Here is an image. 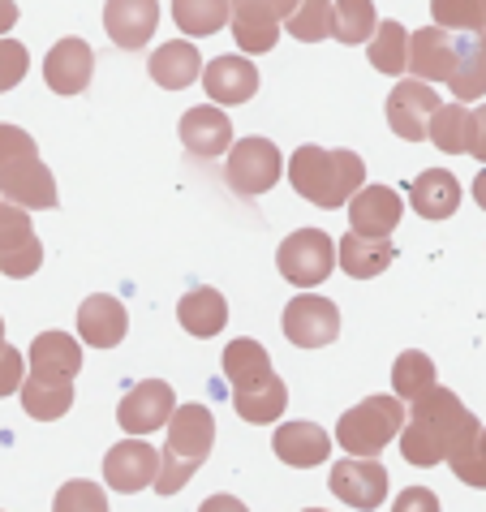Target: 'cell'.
<instances>
[{"mask_svg": "<svg viewBox=\"0 0 486 512\" xmlns=\"http://www.w3.org/2000/svg\"><path fill=\"white\" fill-rule=\"evenodd\" d=\"M482 431V422L461 405V396L448 388H435L413 401V414L400 426V457L409 465H443L474 444V435Z\"/></svg>", "mask_w": 486, "mask_h": 512, "instance_id": "obj_1", "label": "cell"}, {"mask_svg": "<svg viewBox=\"0 0 486 512\" xmlns=\"http://www.w3.org/2000/svg\"><path fill=\"white\" fill-rule=\"evenodd\" d=\"M289 181L306 203L336 211L366 186V164L353 151H327L306 142V147H297L289 155Z\"/></svg>", "mask_w": 486, "mask_h": 512, "instance_id": "obj_2", "label": "cell"}, {"mask_svg": "<svg viewBox=\"0 0 486 512\" xmlns=\"http://www.w3.org/2000/svg\"><path fill=\"white\" fill-rule=\"evenodd\" d=\"M211 444H216V418L207 405H177L168 418V444L160 452V474H155V491L177 495L185 482L198 474V465L207 461Z\"/></svg>", "mask_w": 486, "mask_h": 512, "instance_id": "obj_3", "label": "cell"}, {"mask_svg": "<svg viewBox=\"0 0 486 512\" xmlns=\"http://www.w3.org/2000/svg\"><path fill=\"white\" fill-rule=\"evenodd\" d=\"M405 426V405L396 396H366L353 409H345L336 422V444L349 452V457L375 461L383 448L392 444Z\"/></svg>", "mask_w": 486, "mask_h": 512, "instance_id": "obj_4", "label": "cell"}, {"mask_svg": "<svg viewBox=\"0 0 486 512\" xmlns=\"http://www.w3.org/2000/svg\"><path fill=\"white\" fill-rule=\"evenodd\" d=\"M276 267L280 276L297 284V289H314V284H323L332 276L336 267V241L327 237L323 229H297L280 241L276 250Z\"/></svg>", "mask_w": 486, "mask_h": 512, "instance_id": "obj_5", "label": "cell"}, {"mask_svg": "<svg viewBox=\"0 0 486 512\" xmlns=\"http://www.w3.org/2000/svg\"><path fill=\"white\" fill-rule=\"evenodd\" d=\"M284 160L276 151V142L267 138H241L228 147V186L246 198H259L280 181Z\"/></svg>", "mask_w": 486, "mask_h": 512, "instance_id": "obj_6", "label": "cell"}, {"mask_svg": "<svg viewBox=\"0 0 486 512\" xmlns=\"http://www.w3.org/2000/svg\"><path fill=\"white\" fill-rule=\"evenodd\" d=\"M39 263H44V246L35 237L31 211L0 203V272L13 280H26L39 272Z\"/></svg>", "mask_w": 486, "mask_h": 512, "instance_id": "obj_7", "label": "cell"}, {"mask_svg": "<svg viewBox=\"0 0 486 512\" xmlns=\"http://www.w3.org/2000/svg\"><path fill=\"white\" fill-rule=\"evenodd\" d=\"M284 336L293 340L297 349H323L340 336V310L336 302H327L319 293H297L289 306H284Z\"/></svg>", "mask_w": 486, "mask_h": 512, "instance_id": "obj_8", "label": "cell"}, {"mask_svg": "<svg viewBox=\"0 0 486 512\" xmlns=\"http://www.w3.org/2000/svg\"><path fill=\"white\" fill-rule=\"evenodd\" d=\"M173 388H168L164 379H142L138 388H130L121 396L117 405V422L130 431V439H142L151 431H160V426H168V418H173Z\"/></svg>", "mask_w": 486, "mask_h": 512, "instance_id": "obj_9", "label": "cell"}, {"mask_svg": "<svg viewBox=\"0 0 486 512\" xmlns=\"http://www.w3.org/2000/svg\"><path fill=\"white\" fill-rule=\"evenodd\" d=\"M332 495L336 500H345L349 508L357 512H375L383 504V495H388V469L379 461H362V457H345L332 465Z\"/></svg>", "mask_w": 486, "mask_h": 512, "instance_id": "obj_10", "label": "cell"}, {"mask_svg": "<svg viewBox=\"0 0 486 512\" xmlns=\"http://www.w3.org/2000/svg\"><path fill=\"white\" fill-rule=\"evenodd\" d=\"M155 474H160V452H155L147 439H121V444H112L108 457H104L108 491L134 495L142 487H155Z\"/></svg>", "mask_w": 486, "mask_h": 512, "instance_id": "obj_11", "label": "cell"}, {"mask_svg": "<svg viewBox=\"0 0 486 512\" xmlns=\"http://www.w3.org/2000/svg\"><path fill=\"white\" fill-rule=\"evenodd\" d=\"M0 194H5L9 207H22V211L56 207V181L39 155H26V160H13L9 168H0Z\"/></svg>", "mask_w": 486, "mask_h": 512, "instance_id": "obj_12", "label": "cell"}, {"mask_svg": "<svg viewBox=\"0 0 486 512\" xmlns=\"http://www.w3.org/2000/svg\"><path fill=\"white\" fill-rule=\"evenodd\" d=\"M435 112H439V95L426 87V82L405 78V82H396L388 95V125H392V134L405 142H422Z\"/></svg>", "mask_w": 486, "mask_h": 512, "instance_id": "obj_13", "label": "cell"}, {"mask_svg": "<svg viewBox=\"0 0 486 512\" xmlns=\"http://www.w3.org/2000/svg\"><path fill=\"white\" fill-rule=\"evenodd\" d=\"M91 74H95V52L87 39H78V35L61 39V44L44 56V82L56 95H82Z\"/></svg>", "mask_w": 486, "mask_h": 512, "instance_id": "obj_14", "label": "cell"}, {"mask_svg": "<svg viewBox=\"0 0 486 512\" xmlns=\"http://www.w3.org/2000/svg\"><path fill=\"white\" fill-rule=\"evenodd\" d=\"M452 61H456V39L439 26H422V31L409 35V61L405 74H413V82H448L452 78Z\"/></svg>", "mask_w": 486, "mask_h": 512, "instance_id": "obj_15", "label": "cell"}, {"mask_svg": "<svg viewBox=\"0 0 486 512\" xmlns=\"http://www.w3.org/2000/svg\"><path fill=\"white\" fill-rule=\"evenodd\" d=\"M349 224L353 237H392V229L400 224V194L392 186H362L349 198Z\"/></svg>", "mask_w": 486, "mask_h": 512, "instance_id": "obj_16", "label": "cell"}, {"mask_svg": "<svg viewBox=\"0 0 486 512\" xmlns=\"http://www.w3.org/2000/svg\"><path fill=\"white\" fill-rule=\"evenodd\" d=\"M160 22V0H108L104 5V31L117 48L134 52L155 35Z\"/></svg>", "mask_w": 486, "mask_h": 512, "instance_id": "obj_17", "label": "cell"}, {"mask_svg": "<svg viewBox=\"0 0 486 512\" xmlns=\"http://www.w3.org/2000/svg\"><path fill=\"white\" fill-rule=\"evenodd\" d=\"M181 142L190 147V155H198V160H216V155H224L233 147V121H228V112H220L216 104L185 108Z\"/></svg>", "mask_w": 486, "mask_h": 512, "instance_id": "obj_18", "label": "cell"}, {"mask_svg": "<svg viewBox=\"0 0 486 512\" xmlns=\"http://www.w3.org/2000/svg\"><path fill=\"white\" fill-rule=\"evenodd\" d=\"M203 91L207 99H216V104H228V108H237V104H246V99H254V91H259V69H254L246 56H216L207 69H203Z\"/></svg>", "mask_w": 486, "mask_h": 512, "instance_id": "obj_19", "label": "cell"}, {"mask_svg": "<svg viewBox=\"0 0 486 512\" xmlns=\"http://www.w3.org/2000/svg\"><path fill=\"white\" fill-rule=\"evenodd\" d=\"M125 332H130V315L117 297L108 293H91L87 302L78 306V336L87 340L91 349H117Z\"/></svg>", "mask_w": 486, "mask_h": 512, "instance_id": "obj_20", "label": "cell"}, {"mask_svg": "<svg viewBox=\"0 0 486 512\" xmlns=\"http://www.w3.org/2000/svg\"><path fill=\"white\" fill-rule=\"evenodd\" d=\"M271 452L293 469H314L332 457V435L319 422H284L271 439Z\"/></svg>", "mask_w": 486, "mask_h": 512, "instance_id": "obj_21", "label": "cell"}, {"mask_svg": "<svg viewBox=\"0 0 486 512\" xmlns=\"http://www.w3.org/2000/svg\"><path fill=\"white\" fill-rule=\"evenodd\" d=\"M228 22H233V39L246 56H263L280 39V18L267 5H259V0H233Z\"/></svg>", "mask_w": 486, "mask_h": 512, "instance_id": "obj_22", "label": "cell"}, {"mask_svg": "<svg viewBox=\"0 0 486 512\" xmlns=\"http://www.w3.org/2000/svg\"><path fill=\"white\" fill-rule=\"evenodd\" d=\"M409 203L422 220H448L461 207V181L448 168H426L418 181H409Z\"/></svg>", "mask_w": 486, "mask_h": 512, "instance_id": "obj_23", "label": "cell"}, {"mask_svg": "<svg viewBox=\"0 0 486 512\" xmlns=\"http://www.w3.org/2000/svg\"><path fill=\"white\" fill-rule=\"evenodd\" d=\"M392 259H396L392 237L375 241V237H353V233H345V237H340V246H336V263L345 267V276H353V280H375V276H383L392 267Z\"/></svg>", "mask_w": 486, "mask_h": 512, "instance_id": "obj_24", "label": "cell"}, {"mask_svg": "<svg viewBox=\"0 0 486 512\" xmlns=\"http://www.w3.org/2000/svg\"><path fill=\"white\" fill-rule=\"evenodd\" d=\"M151 78L160 82L164 91H185L190 82L203 78V56L190 39H173V44H160L151 52Z\"/></svg>", "mask_w": 486, "mask_h": 512, "instance_id": "obj_25", "label": "cell"}, {"mask_svg": "<svg viewBox=\"0 0 486 512\" xmlns=\"http://www.w3.org/2000/svg\"><path fill=\"white\" fill-rule=\"evenodd\" d=\"M224 379L233 383V392H250V388H263V383L276 379L271 371V353L259 345V340H233L224 349Z\"/></svg>", "mask_w": 486, "mask_h": 512, "instance_id": "obj_26", "label": "cell"}, {"mask_svg": "<svg viewBox=\"0 0 486 512\" xmlns=\"http://www.w3.org/2000/svg\"><path fill=\"white\" fill-rule=\"evenodd\" d=\"M82 371V345L69 332H39L31 345V375L52 379H78Z\"/></svg>", "mask_w": 486, "mask_h": 512, "instance_id": "obj_27", "label": "cell"}, {"mask_svg": "<svg viewBox=\"0 0 486 512\" xmlns=\"http://www.w3.org/2000/svg\"><path fill=\"white\" fill-rule=\"evenodd\" d=\"M452 95L461 99H482L486 95V31L482 35H461L456 39V61L448 78Z\"/></svg>", "mask_w": 486, "mask_h": 512, "instance_id": "obj_28", "label": "cell"}, {"mask_svg": "<svg viewBox=\"0 0 486 512\" xmlns=\"http://www.w3.org/2000/svg\"><path fill=\"white\" fill-rule=\"evenodd\" d=\"M22 409L39 422H56L74 409V379H52V375H31L22 383Z\"/></svg>", "mask_w": 486, "mask_h": 512, "instance_id": "obj_29", "label": "cell"}, {"mask_svg": "<svg viewBox=\"0 0 486 512\" xmlns=\"http://www.w3.org/2000/svg\"><path fill=\"white\" fill-rule=\"evenodd\" d=\"M177 319H181V327L190 336L211 340L216 332H224L228 302H224V293H216V289H190L181 297V306H177Z\"/></svg>", "mask_w": 486, "mask_h": 512, "instance_id": "obj_30", "label": "cell"}, {"mask_svg": "<svg viewBox=\"0 0 486 512\" xmlns=\"http://www.w3.org/2000/svg\"><path fill=\"white\" fill-rule=\"evenodd\" d=\"M366 56H370V65H375L379 74L400 78L405 74V61H409V31L396 18L379 22L375 35H370V44H366Z\"/></svg>", "mask_w": 486, "mask_h": 512, "instance_id": "obj_31", "label": "cell"}, {"mask_svg": "<svg viewBox=\"0 0 486 512\" xmlns=\"http://www.w3.org/2000/svg\"><path fill=\"white\" fill-rule=\"evenodd\" d=\"M379 13L370 0H332V39L336 44H370Z\"/></svg>", "mask_w": 486, "mask_h": 512, "instance_id": "obj_32", "label": "cell"}, {"mask_svg": "<svg viewBox=\"0 0 486 512\" xmlns=\"http://www.w3.org/2000/svg\"><path fill=\"white\" fill-rule=\"evenodd\" d=\"M233 13V0H173V22L181 26L190 39H207Z\"/></svg>", "mask_w": 486, "mask_h": 512, "instance_id": "obj_33", "label": "cell"}, {"mask_svg": "<svg viewBox=\"0 0 486 512\" xmlns=\"http://www.w3.org/2000/svg\"><path fill=\"white\" fill-rule=\"evenodd\" d=\"M435 362L418 349H405L392 366V388H396V401H422L426 392L435 388Z\"/></svg>", "mask_w": 486, "mask_h": 512, "instance_id": "obj_34", "label": "cell"}, {"mask_svg": "<svg viewBox=\"0 0 486 512\" xmlns=\"http://www.w3.org/2000/svg\"><path fill=\"white\" fill-rule=\"evenodd\" d=\"M284 405H289V388H284V379L276 375L271 383H263V388H250V392H233V409L246 422L254 426H267L276 422L284 414Z\"/></svg>", "mask_w": 486, "mask_h": 512, "instance_id": "obj_35", "label": "cell"}, {"mask_svg": "<svg viewBox=\"0 0 486 512\" xmlns=\"http://www.w3.org/2000/svg\"><path fill=\"white\" fill-rule=\"evenodd\" d=\"M426 138L448 155H465V147H469V108L465 104H439Z\"/></svg>", "mask_w": 486, "mask_h": 512, "instance_id": "obj_36", "label": "cell"}, {"mask_svg": "<svg viewBox=\"0 0 486 512\" xmlns=\"http://www.w3.org/2000/svg\"><path fill=\"white\" fill-rule=\"evenodd\" d=\"M431 13L439 31H465V35L486 31V0H431Z\"/></svg>", "mask_w": 486, "mask_h": 512, "instance_id": "obj_37", "label": "cell"}, {"mask_svg": "<svg viewBox=\"0 0 486 512\" xmlns=\"http://www.w3.org/2000/svg\"><path fill=\"white\" fill-rule=\"evenodd\" d=\"M289 35L302 44H323L332 35V0H302L289 13Z\"/></svg>", "mask_w": 486, "mask_h": 512, "instance_id": "obj_38", "label": "cell"}, {"mask_svg": "<svg viewBox=\"0 0 486 512\" xmlns=\"http://www.w3.org/2000/svg\"><path fill=\"white\" fill-rule=\"evenodd\" d=\"M52 512H108V495L87 478H74L56 491Z\"/></svg>", "mask_w": 486, "mask_h": 512, "instance_id": "obj_39", "label": "cell"}, {"mask_svg": "<svg viewBox=\"0 0 486 512\" xmlns=\"http://www.w3.org/2000/svg\"><path fill=\"white\" fill-rule=\"evenodd\" d=\"M452 465V474L465 482V487H478V491H486V426L474 435V444H469L461 457H452L448 461Z\"/></svg>", "mask_w": 486, "mask_h": 512, "instance_id": "obj_40", "label": "cell"}, {"mask_svg": "<svg viewBox=\"0 0 486 512\" xmlns=\"http://www.w3.org/2000/svg\"><path fill=\"white\" fill-rule=\"evenodd\" d=\"M31 69V52L18 39H0V91H13Z\"/></svg>", "mask_w": 486, "mask_h": 512, "instance_id": "obj_41", "label": "cell"}, {"mask_svg": "<svg viewBox=\"0 0 486 512\" xmlns=\"http://www.w3.org/2000/svg\"><path fill=\"white\" fill-rule=\"evenodd\" d=\"M35 155V138L18 130V125H0V168H9L13 160H26Z\"/></svg>", "mask_w": 486, "mask_h": 512, "instance_id": "obj_42", "label": "cell"}, {"mask_svg": "<svg viewBox=\"0 0 486 512\" xmlns=\"http://www.w3.org/2000/svg\"><path fill=\"white\" fill-rule=\"evenodd\" d=\"M26 383V362H22V353L5 345L0 349V396H9V392H18Z\"/></svg>", "mask_w": 486, "mask_h": 512, "instance_id": "obj_43", "label": "cell"}, {"mask_svg": "<svg viewBox=\"0 0 486 512\" xmlns=\"http://www.w3.org/2000/svg\"><path fill=\"white\" fill-rule=\"evenodd\" d=\"M392 512H439V495L431 487H409L396 495Z\"/></svg>", "mask_w": 486, "mask_h": 512, "instance_id": "obj_44", "label": "cell"}, {"mask_svg": "<svg viewBox=\"0 0 486 512\" xmlns=\"http://www.w3.org/2000/svg\"><path fill=\"white\" fill-rule=\"evenodd\" d=\"M474 160L486 164V104L469 112V147H465Z\"/></svg>", "mask_w": 486, "mask_h": 512, "instance_id": "obj_45", "label": "cell"}, {"mask_svg": "<svg viewBox=\"0 0 486 512\" xmlns=\"http://www.w3.org/2000/svg\"><path fill=\"white\" fill-rule=\"evenodd\" d=\"M198 512H250V508L241 504L237 495H211V500L198 504Z\"/></svg>", "mask_w": 486, "mask_h": 512, "instance_id": "obj_46", "label": "cell"}, {"mask_svg": "<svg viewBox=\"0 0 486 512\" xmlns=\"http://www.w3.org/2000/svg\"><path fill=\"white\" fill-rule=\"evenodd\" d=\"M13 22H18V5H13V0H0V39L13 31Z\"/></svg>", "mask_w": 486, "mask_h": 512, "instance_id": "obj_47", "label": "cell"}, {"mask_svg": "<svg viewBox=\"0 0 486 512\" xmlns=\"http://www.w3.org/2000/svg\"><path fill=\"white\" fill-rule=\"evenodd\" d=\"M259 5H267L271 13H276V18H289V13L302 5V0H259Z\"/></svg>", "mask_w": 486, "mask_h": 512, "instance_id": "obj_48", "label": "cell"}, {"mask_svg": "<svg viewBox=\"0 0 486 512\" xmlns=\"http://www.w3.org/2000/svg\"><path fill=\"white\" fill-rule=\"evenodd\" d=\"M474 203L486 211V168H482V173L474 177Z\"/></svg>", "mask_w": 486, "mask_h": 512, "instance_id": "obj_49", "label": "cell"}, {"mask_svg": "<svg viewBox=\"0 0 486 512\" xmlns=\"http://www.w3.org/2000/svg\"><path fill=\"white\" fill-rule=\"evenodd\" d=\"M0 349H5V319H0Z\"/></svg>", "mask_w": 486, "mask_h": 512, "instance_id": "obj_50", "label": "cell"}, {"mask_svg": "<svg viewBox=\"0 0 486 512\" xmlns=\"http://www.w3.org/2000/svg\"><path fill=\"white\" fill-rule=\"evenodd\" d=\"M306 512H327V508H306Z\"/></svg>", "mask_w": 486, "mask_h": 512, "instance_id": "obj_51", "label": "cell"}]
</instances>
